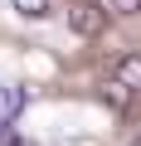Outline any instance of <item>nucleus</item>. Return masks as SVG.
<instances>
[{
    "instance_id": "obj_1",
    "label": "nucleus",
    "mask_w": 141,
    "mask_h": 146,
    "mask_svg": "<svg viewBox=\"0 0 141 146\" xmlns=\"http://www.w3.org/2000/svg\"><path fill=\"white\" fill-rule=\"evenodd\" d=\"M102 25H107V10L97 0H68V29L73 34L93 39V34H102Z\"/></svg>"
},
{
    "instance_id": "obj_2",
    "label": "nucleus",
    "mask_w": 141,
    "mask_h": 146,
    "mask_svg": "<svg viewBox=\"0 0 141 146\" xmlns=\"http://www.w3.org/2000/svg\"><path fill=\"white\" fill-rule=\"evenodd\" d=\"M112 83H117L122 93H141V54H122V58H117Z\"/></svg>"
},
{
    "instance_id": "obj_3",
    "label": "nucleus",
    "mask_w": 141,
    "mask_h": 146,
    "mask_svg": "<svg viewBox=\"0 0 141 146\" xmlns=\"http://www.w3.org/2000/svg\"><path fill=\"white\" fill-rule=\"evenodd\" d=\"M20 107H24V88H15V83H0V131H5V127L20 117Z\"/></svg>"
},
{
    "instance_id": "obj_4",
    "label": "nucleus",
    "mask_w": 141,
    "mask_h": 146,
    "mask_svg": "<svg viewBox=\"0 0 141 146\" xmlns=\"http://www.w3.org/2000/svg\"><path fill=\"white\" fill-rule=\"evenodd\" d=\"M10 5H15L24 20H44V15H49V0H10Z\"/></svg>"
},
{
    "instance_id": "obj_5",
    "label": "nucleus",
    "mask_w": 141,
    "mask_h": 146,
    "mask_svg": "<svg viewBox=\"0 0 141 146\" xmlns=\"http://www.w3.org/2000/svg\"><path fill=\"white\" fill-rule=\"evenodd\" d=\"M107 5H112L117 15H136V10H141V0H107Z\"/></svg>"
},
{
    "instance_id": "obj_6",
    "label": "nucleus",
    "mask_w": 141,
    "mask_h": 146,
    "mask_svg": "<svg viewBox=\"0 0 141 146\" xmlns=\"http://www.w3.org/2000/svg\"><path fill=\"white\" fill-rule=\"evenodd\" d=\"M10 146H39V141H24V136H10Z\"/></svg>"
},
{
    "instance_id": "obj_7",
    "label": "nucleus",
    "mask_w": 141,
    "mask_h": 146,
    "mask_svg": "<svg viewBox=\"0 0 141 146\" xmlns=\"http://www.w3.org/2000/svg\"><path fill=\"white\" fill-rule=\"evenodd\" d=\"M131 146H141V141H131Z\"/></svg>"
}]
</instances>
